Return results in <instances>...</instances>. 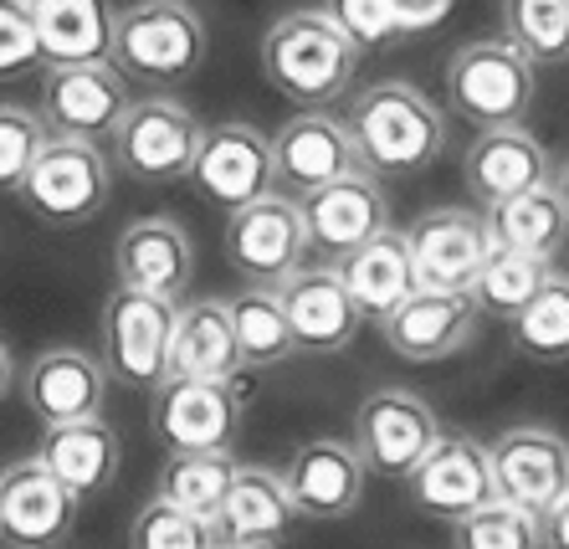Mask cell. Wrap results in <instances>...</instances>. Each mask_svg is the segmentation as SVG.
<instances>
[{
	"label": "cell",
	"instance_id": "obj_7",
	"mask_svg": "<svg viewBox=\"0 0 569 549\" xmlns=\"http://www.w3.org/2000/svg\"><path fill=\"white\" fill-rule=\"evenodd\" d=\"M149 406V431L170 452H231L247 421V390L241 380H186L164 376Z\"/></svg>",
	"mask_w": 569,
	"mask_h": 549
},
{
	"label": "cell",
	"instance_id": "obj_16",
	"mask_svg": "<svg viewBox=\"0 0 569 549\" xmlns=\"http://www.w3.org/2000/svg\"><path fill=\"white\" fill-rule=\"evenodd\" d=\"M78 498L47 472L41 457L0 468V539L11 549H62L78 523Z\"/></svg>",
	"mask_w": 569,
	"mask_h": 549
},
{
	"label": "cell",
	"instance_id": "obj_42",
	"mask_svg": "<svg viewBox=\"0 0 569 549\" xmlns=\"http://www.w3.org/2000/svg\"><path fill=\"white\" fill-rule=\"evenodd\" d=\"M539 529H543V549H569V493L539 513Z\"/></svg>",
	"mask_w": 569,
	"mask_h": 549
},
{
	"label": "cell",
	"instance_id": "obj_12",
	"mask_svg": "<svg viewBox=\"0 0 569 549\" xmlns=\"http://www.w3.org/2000/svg\"><path fill=\"white\" fill-rule=\"evenodd\" d=\"M129 78L113 62H62L41 72V123L62 139H113L123 108H129Z\"/></svg>",
	"mask_w": 569,
	"mask_h": 549
},
{
	"label": "cell",
	"instance_id": "obj_8",
	"mask_svg": "<svg viewBox=\"0 0 569 549\" xmlns=\"http://www.w3.org/2000/svg\"><path fill=\"white\" fill-rule=\"evenodd\" d=\"M200 144V119L180 98H139L123 108L119 129H113V164L139 186H174L190 180Z\"/></svg>",
	"mask_w": 569,
	"mask_h": 549
},
{
	"label": "cell",
	"instance_id": "obj_44",
	"mask_svg": "<svg viewBox=\"0 0 569 549\" xmlns=\"http://www.w3.org/2000/svg\"><path fill=\"white\" fill-rule=\"evenodd\" d=\"M549 186L559 190V201H565V211H569V154L555 164V180H549Z\"/></svg>",
	"mask_w": 569,
	"mask_h": 549
},
{
	"label": "cell",
	"instance_id": "obj_20",
	"mask_svg": "<svg viewBox=\"0 0 569 549\" xmlns=\"http://www.w3.org/2000/svg\"><path fill=\"white\" fill-rule=\"evenodd\" d=\"M365 478L370 472L359 462L355 442H339V437H313L282 468V482H288L298 519H313V523L349 519L359 509V498H365Z\"/></svg>",
	"mask_w": 569,
	"mask_h": 549
},
{
	"label": "cell",
	"instance_id": "obj_27",
	"mask_svg": "<svg viewBox=\"0 0 569 549\" xmlns=\"http://www.w3.org/2000/svg\"><path fill=\"white\" fill-rule=\"evenodd\" d=\"M292 509L288 498V482L282 472L272 468H237V482H231V493H226L221 513L211 519V535L216 545H247V549H272L288 539Z\"/></svg>",
	"mask_w": 569,
	"mask_h": 549
},
{
	"label": "cell",
	"instance_id": "obj_9",
	"mask_svg": "<svg viewBox=\"0 0 569 549\" xmlns=\"http://www.w3.org/2000/svg\"><path fill=\"white\" fill-rule=\"evenodd\" d=\"M437 437H441L437 411L406 386L370 390L355 411V452L365 462V472H375V478L406 482Z\"/></svg>",
	"mask_w": 569,
	"mask_h": 549
},
{
	"label": "cell",
	"instance_id": "obj_29",
	"mask_svg": "<svg viewBox=\"0 0 569 549\" xmlns=\"http://www.w3.org/2000/svg\"><path fill=\"white\" fill-rule=\"evenodd\" d=\"M37 47L47 68L62 62H113V0H31Z\"/></svg>",
	"mask_w": 569,
	"mask_h": 549
},
{
	"label": "cell",
	"instance_id": "obj_40",
	"mask_svg": "<svg viewBox=\"0 0 569 549\" xmlns=\"http://www.w3.org/2000/svg\"><path fill=\"white\" fill-rule=\"evenodd\" d=\"M41 62L37 21H31V0H0V82L27 78Z\"/></svg>",
	"mask_w": 569,
	"mask_h": 549
},
{
	"label": "cell",
	"instance_id": "obj_32",
	"mask_svg": "<svg viewBox=\"0 0 569 549\" xmlns=\"http://www.w3.org/2000/svg\"><path fill=\"white\" fill-rule=\"evenodd\" d=\"M237 468L241 462L231 452H170L159 468V498L211 523L237 482Z\"/></svg>",
	"mask_w": 569,
	"mask_h": 549
},
{
	"label": "cell",
	"instance_id": "obj_37",
	"mask_svg": "<svg viewBox=\"0 0 569 549\" xmlns=\"http://www.w3.org/2000/svg\"><path fill=\"white\" fill-rule=\"evenodd\" d=\"M211 545H216L211 523L186 509H174V503H164L159 493L149 498L129 523V549H211Z\"/></svg>",
	"mask_w": 569,
	"mask_h": 549
},
{
	"label": "cell",
	"instance_id": "obj_31",
	"mask_svg": "<svg viewBox=\"0 0 569 549\" xmlns=\"http://www.w3.org/2000/svg\"><path fill=\"white\" fill-rule=\"evenodd\" d=\"M226 309H231V329H237V349L247 370H278V365H288V355L298 345H292L278 288L247 282L237 298H226Z\"/></svg>",
	"mask_w": 569,
	"mask_h": 549
},
{
	"label": "cell",
	"instance_id": "obj_4",
	"mask_svg": "<svg viewBox=\"0 0 569 549\" xmlns=\"http://www.w3.org/2000/svg\"><path fill=\"white\" fill-rule=\"evenodd\" d=\"M533 72L539 68L523 52H513L503 37L467 41L447 62V103L472 129H513L533 113V93H539Z\"/></svg>",
	"mask_w": 569,
	"mask_h": 549
},
{
	"label": "cell",
	"instance_id": "obj_28",
	"mask_svg": "<svg viewBox=\"0 0 569 549\" xmlns=\"http://www.w3.org/2000/svg\"><path fill=\"white\" fill-rule=\"evenodd\" d=\"M170 376H186V380H241L247 376L226 298H196V303H186V309L174 313Z\"/></svg>",
	"mask_w": 569,
	"mask_h": 549
},
{
	"label": "cell",
	"instance_id": "obj_14",
	"mask_svg": "<svg viewBox=\"0 0 569 549\" xmlns=\"http://www.w3.org/2000/svg\"><path fill=\"white\" fill-rule=\"evenodd\" d=\"M355 170H365L359 144L349 134V123L333 119L329 108H303L272 134V186L292 201Z\"/></svg>",
	"mask_w": 569,
	"mask_h": 549
},
{
	"label": "cell",
	"instance_id": "obj_26",
	"mask_svg": "<svg viewBox=\"0 0 569 549\" xmlns=\"http://www.w3.org/2000/svg\"><path fill=\"white\" fill-rule=\"evenodd\" d=\"M333 272L345 278L349 298H355V309L365 323L380 329L390 313L406 303V298L421 288L416 282V268H411V247H406V231H390L385 227L380 237L359 241L355 252L333 257Z\"/></svg>",
	"mask_w": 569,
	"mask_h": 549
},
{
	"label": "cell",
	"instance_id": "obj_34",
	"mask_svg": "<svg viewBox=\"0 0 569 549\" xmlns=\"http://www.w3.org/2000/svg\"><path fill=\"white\" fill-rule=\"evenodd\" d=\"M549 262H539V257H523V252H508V247H492L488 262L477 268L472 278V303L482 319H513L523 303H529L533 293H539L543 282H549Z\"/></svg>",
	"mask_w": 569,
	"mask_h": 549
},
{
	"label": "cell",
	"instance_id": "obj_41",
	"mask_svg": "<svg viewBox=\"0 0 569 549\" xmlns=\"http://www.w3.org/2000/svg\"><path fill=\"white\" fill-rule=\"evenodd\" d=\"M457 0H390V16H396L400 37H421V31H437L451 16Z\"/></svg>",
	"mask_w": 569,
	"mask_h": 549
},
{
	"label": "cell",
	"instance_id": "obj_13",
	"mask_svg": "<svg viewBox=\"0 0 569 549\" xmlns=\"http://www.w3.org/2000/svg\"><path fill=\"white\" fill-rule=\"evenodd\" d=\"M190 180L206 201L237 211L247 201H262L272 186V139L247 119H221V123H200V144Z\"/></svg>",
	"mask_w": 569,
	"mask_h": 549
},
{
	"label": "cell",
	"instance_id": "obj_22",
	"mask_svg": "<svg viewBox=\"0 0 569 549\" xmlns=\"http://www.w3.org/2000/svg\"><path fill=\"white\" fill-rule=\"evenodd\" d=\"M462 180H467V196L488 211V206L508 201V196L549 186L555 180V160H549V149L523 123H513V129H477V139L462 154Z\"/></svg>",
	"mask_w": 569,
	"mask_h": 549
},
{
	"label": "cell",
	"instance_id": "obj_38",
	"mask_svg": "<svg viewBox=\"0 0 569 549\" xmlns=\"http://www.w3.org/2000/svg\"><path fill=\"white\" fill-rule=\"evenodd\" d=\"M47 123H41L37 108H21V103H0V196H16L21 180H27L31 160L41 154L47 144Z\"/></svg>",
	"mask_w": 569,
	"mask_h": 549
},
{
	"label": "cell",
	"instance_id": "obj_43",
	"mask_svg": "<svg viewBox=\"0 0 569 549\" xmlns=\"http://www.w3.org/2000/svg\"><path fill=\"white\" fill-rule=\"evenodd\" d=\"M11 390H16V360H11V345L0 339V406H6Z\"/></svg>",
	"mask_w": 569,
	"mask_h": 549
},
{
	"label": "cell",
	"instance_id": "obj_23",
	"mask_svg": "<svg viewBox=\"0 0 569 549\" xmlns=\"http://www.w3.org/2000/svg\"><path fill=\"white\" fill-rule=\"evenodd\" d=\"M27 406L41 427H62V421H88V416H103V396H108V370L98 355L72 345L41 349L31 360L27 380Z\"/></svg>",
	"mask_w": 569,
	"mask_h": 549
},
{
	"label": "cell",
	"instance_id": "obj_3",
	"mask_svg": "<svg viewBox=\"0 0 569 549\" xmlns=\"http://www.w3.org/2000/svg\"><path fill=\"white\" fill-rule=\"evenodd\" d=\"M211 37L190 0H133L113 21V68L149 88H174L206 68Z\"/></svg>",
	"mask_w": 569,
	"mask_h": 549
},
{
	"label": "cell",
	"instance_id": "obj_35",
	"mask_svg": "<svg viewBox=\"0 0 569 549\" xmlns=\"http://www.w3.org/2000/svg\"><path fill=\"white\" fill-rule=\"evenodd\" d=\"M503 41L533 68L569 62V0H503Z\"/></svg>",
	"mask_w": 569,
	"mask_h": 549
},
{
	"label": "cell",
	"instance_id": "obj_21",
	"mask_svg": "<svg viewBox=\"0 0 569 549\" xmlns=\"http://www.w3.org/2000/svg\"><path fill=\"white\" fill-rule=\"evenodd\" d=\"M282 313H288L292 345L308 349V355H339V349L355 345V335L365 329L355 298H349L345 278L329 268H298L278 282Z\"/></svg>",
	"mask_w": 569,
	"mask_h": 549
},
{
	"label": "cell",
	"instance_id": "obj_10",
	"mask_svg": "<svg viewBox=\"0 0 569 549\" xmlns=\"http://www.w3.org/2000/svg\"><path fill=\"white\" fill-rule=\"evenodd\" d=\"M406 498H411L416 513L441 519V523H457L467 513H477L482 503L498 498L488 447L477 442V437H467V431H441L437 442H431V452L406 478Z\"/></svg>",
	"mask_w": 569,
	"mask_h": 549
},
{
	"label": "cell",
	"instance_id": "obj_5",
	"mask_svg": "<svg viewBox=\"0 0 569 549\" xmlns=\"http://www.w3.org/2000/svg\"><path fill=\"white\" fill-rule=\"evenodd\" d=\"M174 298L144 293V288H113L98 313V345L103 370L129 390H154L170 376V339H174Z\"/></svg>",
	"mask_w": 569,
	"mask_h": 549
},
{
	"label": "cell",
	"instance_id": "obj_15",
	"mask_svg": "<svg viewBox=\"0 0 569 549\" xmlns=\"http://www.w3.org/2000/svg\"><path fill=\"white\" fill-rule=\"evenodd\" d=\"M406 247H411V268H416V282H421V288L467 293L477 268H482L492 252L488 216L467 211V206H431V211H421L411 221Z\"/></svg>",
	"mask_w": 569,
	"mask_h": 549
},
{
	"label": "cell",
	"instance_id": "obj_19",
	"mask_svg": "<svg viewBox=\"0 0 569 549\" xmlns=\"http://www.w3.org/2000/svg\"><path fill=\"white\" fill-rule=\"evenodd\" d=\"M477 323H482V313H477L472 293L416 288V293L380 323V335H385V345H390V355H400V360L437 365V360H451V355H462V349L472 345Z\"/></svg>",
	"mask_w": 569,
	"mask_h": 549
},
{
	"label": "cell",
	"instance_id": "obj_33",
	"mask_svg": "<svg viewBox=\"0 0 569 549\" xmlns=\"http://www.w3.org/2000/svg\"><path fill=\"white\" fill-rule=\"evenodd\" d=\"M508 339L533 365H569V272H549V282L508 319Z\"/></svg>",
	"mask_w": 569,
	"mask_h": 549
},
{
	"label": "cell",
	"instance_id": "obj_18",
	"mask_svg": "<svg viewBox=\"0 0 569 549\" xmlns=\"http://www.w3.org/2000/svg\"><path fill=\"white\" fill-rule=\"evenodd\" d=\"M298 211H303L308 227V247H318L329 262L390 227V196H385V186L370 170L339 174L329 186L298 196Z\"/></svg>",
	"mask_w": 569,
	"mask_h": 549
},
{
	"label": "cell",
	"instance_id": "obj_1",
	"mask_svg": "<svg viewBox=\"0 0 569 549\" xmlns=\"http://www.w3.org/2000/svg\"><path fill=\"white\" fill-rule=\"evenodd\" d=\"M349 134L370 174H421L447 149V113L416 82H370L349 103Z\"/></svg>",
	"mask_w": 569,
	"mask_h": 549
},
{
	"label": "cell",
	"instance_id": "obj_6",
	"mask_svg": "<svg viewBox=\"0 0 569 549\" xmlns=\"http://www.w3.org/2000/svg\"><path fill=\"white\" fill-rule=\"evenodd\" d=\"M21 206L47 227H82L113 196V160L93 139H62L52 134L31 160L27 180H21Z\"/></svg>",
	"mask_w": 569,
	"mask_h": 549
},
{
	"label": "cell",
	"instance_id": "obj_17",
	"mask_svg": "<svg viewBox=\"0 0 569 549\" xmlns=\"http://www.w3.org/2000/svg\"><path fill=\"white\" fill-rule=\"evenodd\" d=\"M492 482L498 498L529 513H543L549 503L569 493V442L555 427H508L492 437Z\"/></svg>",
	"mask_w": 569,
	"mask_h": 549
},
{
	"label": "cell",
	"instance_id": "obj_25",
	"mask_svg": "<svg viewBox=\"0 0 569 549\" xmlns=\"http://www.w3.org/2000/svg\"><path fill=\"white\" fill-rule=\"evenodd\" d=\"M37 457L47 462V472H52L78 503H93V498H103L108 488H113V478H119L123 447L103 416H88V421L41 427Z\"/></svg>",
	"mask_w": 569,
	"mask_h": 549
},
{
	"label": "cell",
	"instance_id": "obj_11",
	"mask_svg": "<svg viewBox=\"0 0 569 549\" xmlns=\"http://www.w3.org/2000/svg\"><path fill=\"white\" fill-rule=\"evenodd\" d=\"M303 252H308L303 211L282 190H267L262 201L237 206L231 221H226V257L257 288H278L288 272L303 268Z\"/></svg>",
	"mask_w": 569,
	"mask_h": 549
},
{
	"label": "cell",
	"instance_id": "obj_39",
	"mask_svg": "<svg viewBox=\"0 0 569 549\" xmlns=\"http://www.w3.org/2000/svg\"><path fill=\"white\" fill-rule=\"evenodd\" d=\"M323 16L355 41L359 52H380V47H390L400 37L390 0H323Z\"/></svg>",
	"mask_w": 569,
	"mask_h": 549
},
{
	"label": "cell",
	"instance_id": "obj_24",
	"mask_svg": "<svg viewBox=\"0 0 569 549\" xmlns=\"http://www.w3.org/2000/svg\"><path fill=\"white\" fill-rule=\"evenodd\" d=\"M113 272L123 288H144L159 298H180L196 278V247L190 231L170 216H144L129 221L113 241Z\"/></svg>",
	"mask_w": 569,
	"mask_h": 549
},
{
	"label": "cell",
	"instance_id": "obj_45",
	"mask_svg": "<svg viewBox=\"0 0 569 549\" xmlns=\"http://www.w3.org/2000/svg\"><path fill=\"white\" fill-rule=\"evenodd\" d=\"M211 549H247V545H211Z\"/></svg>",
	"mask_w": 569,
	"mask_h": 549
},
{
	"label": "cell",
	"instance_id": "obj_2",
	"mask_svg": "<svg viewBox=\"0 0 569 549\" xmlns=\"http://www.w3.org/2000/svg\"><path fill=\"white\" fill-rule=\"evenodd\" d=\"M359 47L323 11H288L262 37V78L272 93L298 108H329L349 93L359 72Z\"/></svg>",
	"mask_w": 569,
	"mask_h": 549
},
{
	"label": "cell",
	"instance_id": "obj_36",
	"mask_svg": "<svg viewBox=\"0 0 569 549\" xmlns=\"http://www.w3.org/2000/svg\"><path fill=\"white\" fill-rule=\"evenodd\" d=\"M451 549H543L539 513L492 498L477 513L451 523Z\"/></svg>",
	"mask_w": 569,
	"mask_h": 549
},
{
	"label": "cell",
	"instance_id": "obj_30",
	"mask_svg": "<svg viewBox=\"0 0 569 549\" xmlns=\"http://www.w3.org/2000/svg\"><path fill=\"white\" fill-rule=\"evenodd\" d=\"M482 216H488L492 247L539 257V262H555L569 241V211L555 186H533L523 196H508V201L488 206Z\"/></svg>",
	"mask_w": 569,
	"mask_h": 549
}]
</instances>
